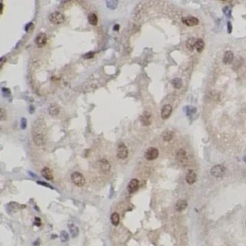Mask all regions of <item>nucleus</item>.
I'll return each instance as SVG.
<instances>
[{
    "label": "nucleus",
    "instance_id": "bb28decb",
    "mask_svg": "<svg viewBox=\"0 0 246 246\" xmlns=\"http://www.w3.org/2000/svg\"><path fill=\"white\" fill-rule=\"evenodd\" d=\"M69 235L66 231L63 230L61 232L60 234V240L62 243H66L69 241Z\"/></svg>",
    "mask_w": 246,
    "mask_h": 246
},
{
    "label": "nucleus",
    "instance_id": "4c0bfd02",
    "mask_svg": "<svg viewBox=\"0 0 246 246\" xmlns=\"http://www.w3.org/2000/svg\"><path fill=\"white\" fill-rule=\"evenodd\" d=\"M28 110H29V112H30V113H31V114H33V113H34V111H35V108H34V106H29V108H28Z\"/></svg>",
    "mask_w": 246,
    "mask_h": 246
},
{
    "label": "nucleus",
    "instance_id": "f704fd0d",
    "mask_svg": "<svg viewBox=\"0 0 246 246\" xmlns=\"http://www.w3.org/2000/svg\"><path fill=\"white\" fill-rule=\"evenodd\" d=\"M34 225H36V226H38V227L40 226V225H41V220H40V218H38V217L35 218Z\"/></svg>",
    "mask_w": 246,
    "mask_h": 246
},
{
    "label": "nucleus",
    "instance_id": "aec40b11",
    "mask_svg": "<svg viewBox=\"0 0 246 246\" xmlns=\"http://www.w3.org/2000/svg\"><path fill=\"white\" fill-rule=\"evenodd\" d=\"M204 46H205L204 41L201 38L197 39L196 43V46H195V49L197 50V51L199 52V53H201V52L203 51V50L204 49Z\"/></svg>",
    "mask_w": 246,
    "mask_h": 246
},
{
    "label": "nucleus",
    "instance_id": "58836bf2",
    "mask_svg": "<svg viewBox=\"0 0 246 246\" xmlns=\"http://www.w3.org/2000/svg\"><path fill=\"white\" fill-rule=\"evenodd\" d=\"M119 28H120V27H119V25H115L114 27H113V30H116V31H118V30H119Z\"/></svg>",
    "mask_w": 246,
    "mask_h": 246
},
{
    "label": "nucleus",
    "instance_id": "f257e3e1",
    "mask_svg": "<svg viewBox=\"0 0 246 246\" xmlns=\"http://www.w3.org/2000/svg\"><path fill=\"white\" fill-rule=\"evenodd\" d=\"M46 125L44 121L38 119L34 122L33 128V139L37 146H43L45 145V134H46Z\"/></svg>",
    "mask_w": 246,
    "mask_h": 246
},
{
    "label": "nucleus",
    "instance_id": "ddd939ff",
    "mask_svg": "<svg viewBox=\"0 0 246 246\" xmlns=\"http://www.w3.org/2000/svg\"><path fill=\"white\" fill-rule=\"evenodd\" d=\"M139 189V180L136 178H133L130 180L128 185V190L129 193H133Z\"/></svg>",
    "mask_w": 246,
    "mask_h": 246
},
{
    "label": "nucleus",
    "instance_id": "c9c22d12",
    "mask_svg": "<svg viewBox=\"0 0 246 246\" xmlns=\"http://www.w3.org/2000/svg\"><path fill=\"white\" fill-rule=\"evenodd\" d=\"M227 32L229 33H231V32H232V25L231 22L228 21L227 23Z\"/></svg>",
    "mask_w": 246,
    "mask_h": 246
},
{
    "label": "nucleus",
    "instance_id": "5701e85b",
    "mask_svg": "<svg viewBox=\"0 0 246 246\" xmlns=\"http://www.w3.org/2000/svg\"><path fill=\"white\" fill-rule=\"evenodd\" d=\"M87 20H88L89 23L92 25H96L97 24V22H98L97 15L94 13L89 14L88 17H87Z\"/></svg>",
    "mask_w": 246,
    "mask_h": 246
},
{
    "label": "nucleus",
    "instance_id": "9b49d317",
    "mask_svg": "<svg viewBox=\"0 0 246 246\" xmlns=\"http://www.w3.org/2000/svg\"><path fill=\"white\" fill-rule=\"evenodd\" d=\"M182 22L186 25L192 27V26L197 25L199 23V20L195 17H185L182 18Z\"/></svg>",
    "mask_w": 246,
    "mask_h": 246
},
{
    "label": "nucleus",
    "instance_id": "393cba45",
    "mask_svg": "<svg viewBox=\"0 0 246 246\" xmlns=\"http://www.w3.org/2000/svg\"><path fill=\"white\" fill-rule=\"evenodd\" d=\"M184 110L185 113H186V114L187 115V116H190V115L196 113V108L195 107H193V106H186V107H185Z\"/></svg>",
    "mask_w": 246,
    "mask_h": 246
},
{
    "label": "nucleus",
    "instance_id": "39448f33",
    "mask_svg": "<svg viewBox=\"0 0 246 246\" xmlns=\"http://www.w3.org/2000/svg\"><path fill=\"white\" fill-rule=\"evenodd\" d=\"M129 156V151L127 147L124 143L121 142L118 146L117 149V157L120 160H125Z\"/></svg>",
    "mask_w": 246,
    "mask_h": 246
},
{
    "label": "nucleus",
    "instance_id": "9d476101",
    "mask_svg": "<svg viewBox=\"0 0 246 246\" xmlns=\"http://www.w3.org/2000/svg\"><path fill=\"white\" fill-rule=\"evenodd\" d=\"M176 159L180 164L186 163L188 161V157L186 152L183 149H180L176 152Z\"/></svg>",
    "mask_w": 246,
    "mask_h": 246
},
{
    "label": "nucleus",
    "instance_id": "f8f14e48",
    "mask_svg": "<svg viewBox=\"0 0 246 246\" xmlns=\"http://www.w3.org/2000/svg\"><path fill=\"white\" fill-rule=\"evenodd\" d=\"M173 111V108L170 104L164 105L161 110V117L162 119H167L171 115Z\"/></svg>",
    "mask_w": 246,
    "mask_h": 246
},
{
    "label": "nucleus",
    "instance_id": "7ed1b4c3",
    "mask_svg": "<svg viewBox=\"0 0 246 246\" xmlns=\"http://www.w3.org/2000/svg\"><path fill=\"white\" fill-rule=\"evenodd\" d=\"M49 20L51 23L55 25H59L63 23L65 20V17L62 12H54L51 13L49 17Z\"/></svg>",
    "mask_w": 246,
    "mask_h": 246
},
{
    "label": "nucleus",
    "instance_id": "72a5a7b5",
    "mask_svg": "<svg viewBox=\"0 0 246 246\" xmlns=\"http://www.w3.org/2000/svg\"><path fill=\"white\" fill-rule=\"evenodd\" d=\"M95 53L94 52H88V53H87L86 54L84 55V59H91V58L93 57V56H94Z\"/></svg>",
    "mask_w": 246,
    "mask_h": 246
},
{
    "label": "nucleus",
    "instance_id": "2f4dec72",
    "mask_svg": "<svg viewBox=\"0 0 246 246\" xmlns=\"http://www.w3.org/2000/svg\"><path fill=\"white\" fill-rule=\"evenodd\" d=\"M20 126H21L22 129H26V127H27V120H26L25 118H22Z\"/></svg>",
    "mask_w": 246,
    "mask_h": 246
},
{
    "label": "nucleus",
    "instance_id": "cd10ccee",
    "mask_svg": "<svg viewBox=\"0 0 246 246\" xmlns=\"http://www.w3.org/2000/svg\"><path fill=\"white\" fill-rule=\"evenodd\" d=\"M107 7L110 10H115L118 6V1H107Z\"/></svg>",
    "mask_w": 246,
    "mask_h": 246
},
{
    "label": "nucleus",
    "instance_id": "6e6552de",
    "mask_svg": "<svg viewBox=\"0 0 246 246\" xmlns=\"http://www.w3.org/2000/svg\"><path fill=\"white\" fill-rule=\"evenodd\" d=\"M47 36L44 33H40L36 38L35 43L38 48H42L46 44Z\"/></svg>",
    "mask_w": 246,
    "mask_h": 246
},
{
    "label": "nucleus",
    "instance_id": "a211bd4d",
    "mask_svg": "<svg viewBox=\"0 0 246 246\" xmlns=\"http://www.w3.org/2000/svg\"><path fill=\"white\" fill-rule=\"evenodd\" d=\"M188 203L186 200H179L175 204V209L177 212H182L185 209H186Z\"/></svg>",
    "mask_w": 246,
    "mask_h": 246
},
{
    "label": "nucleus",
    "instance_id": "7c9ffc66",
    "mask_svg": "<svg viewBox=\"0 0 246 246\" xmlns=\"http://www.w3.org/2000/svg\"><path fill=\"white\" fill-rule=\"evenodd\" d=\"M223 12L225 13V14H226V16H227V17L228 16H229V17H231V10L228 6H226V7H224Z\"/></svg>",
    "mask_w": 246,
    "mask_h": 246
},
{
    "label": "nucleus",
    "instance_id": "4468645a",
    "mask_svg": "<svg viewBox=\"0 0 246 246\" xmlns=\"http://www.w3.org/2000/svg\"><path fill=\"white\" fill-rule=\"evenodd\" d=\"M196 174L193 170H188L187 173L186 175V180L188 184L192 185L196 182Z\"/></svg>",
    "mask_w": 246,
    "mask_h": 246
},
{
    "label": "nucleus",
    "instance_id": "423d86ee",
    "mask_svg": "<svg viewBox=\"0 0 246 246\" xmlns=\"http://www.w3.org/2000/svg\"><path fill=\"white\" fill-rule=\"evenodd\" d=\"M226 171V168L221 164L214 165L210 170L211 174L216 177H221L224 176Z\"/></svg>",
    "mask_w": 246,
    "mask_h": 246
},
{
    "label": "nucleus",
    "instance_id": "ea45409f",
    "mask_svg": "<svg viewBox=\"0 0 246 246\" xmlns=\"http://www.w3.org/2000/svg\"><path fill=\"white\" fill-rule=\"evenodd\" d=\"M245 225H246V223H245Z\"/></svg>",
    "mask_w": 246,
    "mask_h": 246
},
{
    "label": "nucleus",
    "instance_id": "412c9836",
    "mask_svg": "<svg viewBox=\"0 0 246 246\" xmlns=\"http://www.w3.org/2000/svg\"><path fill=\"white\" fill-rule=\"evenodd\" d=\"M196 40H197V39H196L195 38H190L186 41V46H187V48L190 51H193V49H195Z\"/></svg>",
    "mask_w": 246,
    "mask_h": 246
},
{
    "label": "nucleus",
    "instance_id": "b1692460",
    "mask_svg": "<svg viewBox=\"0 0 246 246\" xmlns=\"http://www.w3.org/2000/svg\"><path fill=\"white\" fill-rule=\"evenodd\" d=\"M171 84L175 89H180L182 87L183 82H182V79L180 78H175L171 81Z\"/></svg>",
    "mask_w": 246,
    "mask_h": 246
},
{
    "label": "nucleus",
    "instance_id": "c85d7f7f",
    "mask_svg": "<svg viewBox=\"0 0 246 246\" xmlns=\"http://www.w3.org/2000/svg\"><path fill=\"white\" fill-rule=\"evenodd\" d=\"M7 119V113L3 108L0 109V120L4 121Z\"/></svg>",
    "mask_w": 246,
    "mask_h": 246
},
{
    "label": "nucleus",
    "instance_id": "f03ea898",
    "mask_svg": "<svg viewBox=\"0 0 246 246\" xmlns=\"http://www.w3.org/2000/svg\"><path fill=\"white\" fill-rule=\"evenodd\" d=\"M71 180H72V183L78 187H82L85 184L86 182L85 178L83 176V175L79 172H74L71 175Z\"/></svg>",
    "mask_w": 246,
    "mask_h": 246
},
{
    "label": "nucleus",
    "instance_id": "1a4fd4ad",
    "mask_svg": "<svg viewBox=\"0 0 246 246\" xmlns=\"http://www.w3.org/2000/svg\"><path fill=\"white\" fill-rule=\"evenodd\" d=\"M140 121L145 126H148L152 123V114L149 112L145 111L140 116Z\"/></svg>",
    "mask_w": 246,
    "mask_h": 246
},
{
    "label": "nucleus",
    "instance_id": "473e14b6",
    "mask_svg": "<svg viewBox=\"0 0 246 246\" xmlns=\"http://www.w3.org/2000/svg\"><path fill=\"white\" fill-rule=\"evenodd\" d=\"M37 183L39 185H41V186H45V187H48V188H49L53 189V188L52 187L51 185H49V183H45V182H43V181H37Z\"/></svg>",
    "mask_w": 246,
    "mask_h": 246
},
{
    "label": "nucleus",
    "instance_id": "2eb2a0df",
    "mask_svg": "<svg viewBox=\"0 0 246 246\" xmlns=\"http://www.w3.org/2000/svg\"><path fill=\"white\" fill-rule=\"evenodd\" d=\"M234 59V53L231 51H227L223 56V63L225 64H230Z\"/></svg>",
    "mask_w": 246,
    "mask_h": 246
},
{
    "label": "nucleus",
    "instance_id": "a878e982",
    "mask_svg": "<svg viewBox=\"0 0 246 246\" xmlns=\"http://www.w3.org/2000/svg\"><path fill=\"white\" fill-rule=\"evenodd\" d=\"M173 136V133L171 131H165L163 134V139L166 142H170V140H172Z\"/></svg>",
    "mask_w": 246,
    "mask_h": 246
},
{
    "label": "nucleus",
    "instance_id": "f3484780",
    "mask_svg": "<svg viewBox=\"0 0 246 246\" xmlns=\"http://www.w3.org/2000/svg\"><path fill=\"white\" fill-rule=\"evenodd\" d=\"M68 227H69V232H70L71 235H72V238H77V237L78 236V235H79V228H78L77 226H76L75 225H74V224L71 223L69 224V225H68Z\"/></svg>",
    "mask_w": 246,
    "mask_h": 246
},
{
    "label": "nucleus",
    "instance_id": "4be33fe9",
    "mask_svg": "<svg viewBox=\"0 0 246 246\" xmlns=\"http://www.w3.org/2000/svg\"><path fill=\"white\" fill-rule=\"evenodd\" d=\"M110 222H111L113 226L119 225V222H120V217H119V214L116 213V212L112 214L111 217H110Z\"/></svg>",
    "mask_w": 246,
    "mask_h": 246
},
{
    "label": "nucleus",
    "instance_id": "c756f323",
    "mask_svg": "<svg viewBox=\"0 0 246 246\" xmlns=\"http://www.w3.org/2000/svg\"><path fill=\"white\" fill-rule=\"evenodd\" d=\"M1 91H2V94L4 95V97H10L11 95V93H10V90L8 88H5V87H3L1 89Z\"/></svg>",
    "mask_w": 246,
    "mask_h": 246
},
{
    "label": "nucleus",
    "instance_id": "dca6fc26",
    "mask_svg": "<svg viewBox=\"0 0 246 246\" xmlns=\"http://www.w3.org/2000/svg\"><path fill=\"white\" fill-rule=\"evenodd\" d=\"M41 175L47 180H52L53 179V175L51 170L49 167H43L41 170Z\"/></svg>",
    "mask_w": 246,
    "mask_h": 246
},
{
    "label": "nucleus",
    "instance_id": "0eeeda50",
    "mask_svg": "<svg viewBox=\"0 0 246 246\" xmlns=\"http://www.w3.org/2000/svg\"><path fill=\"white\" fill-rule=\"evenodd\" d=\"M158 156H159V151L155 147H149L145 154V158L149 161L156 160L158 158Z\"/></svg>",
    "mask_w": 246,
    "mask_h": 246
},
{
    "label": "nucleus",
    "instance_id": "e433bc0d",
    "mask_svg": "<svg viewBox=\"0 0 246 246\" xmlns=\"http://www.w3.org/2000/svg\"><path fill=\"white\" fill-rule=\"evenodd\" d=\"M33 23H29V24H27V25H26L25 27V31L26 32H29L30 30V29H33Z\"/></svg>",
    "mask_w": 246,
    "mask_h": 246
},
{
    "label": "nucleus",
    "instance_id": "6ab92c4d",
    "mask_svg": "<svg viewBox=\"0 0 246 246\" xmlns=\"http://www.w3.org/2000/svg\"><path fill=\"white\" fill-rule=\"evenodd\" d=\"M59 111H60V109H59V107L58 106V105L51 104L50 106V107H49V114H50L51 116H53V117L57 116V115L59 113Z\"/></svg>",
    "mask_w": 246,
    "mask_h": 246
},
{
    "label": "nucleus",
    "instance_id": "20e7f679",
    "mask_svg": "<svg viewBox=\"0 0 246 246\" xmlns=\"http://www.w3.org/2000/svg\"><path fill=\"white\" fill-rule=\"evenodd\" d=\"M97 166L100 172L103 174H107L110 171L111 165L106 159H101L97 162Z\"/></svg>",
    "mask_w": 246,
    "mask_h": 246
}]
</instances>
